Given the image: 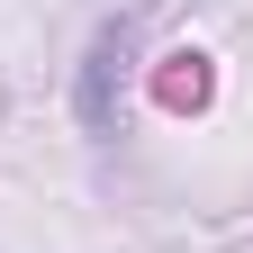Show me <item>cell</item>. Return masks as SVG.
<instances>
[{
    "instance_id": "6da1fadb",
    "label": "cell",
    "mask_w": 253,
    "mask_h": 253,
    "mask_svg": "<svg viewBox=\"0 0 253 253\" xmlns=\"http://www.w3.org/2000/svg\"><path fill=\"white\" fill-rule=\"evenodd\" d=\"M126 54H136V18L100 27L90 73H82V126H90V136H109V126H118V73H126Z\"/></svg>"
}]
</instances>
